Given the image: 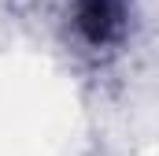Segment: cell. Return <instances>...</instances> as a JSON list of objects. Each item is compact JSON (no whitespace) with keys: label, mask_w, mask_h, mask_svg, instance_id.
I'll use <instances>...</instances> for the list:
<instances>
[{"label":"cell","mask_w":159,"mask_h":156,"mask_svg":"<svg viewBox=\"0 0 159 156\" xmlns=\"http://www.w3.org/2000/svg\"><path fill=\"white\" fill-rule=\"evenodd\" d=\"M70 22L89 48H107L126 34V0H70Z\"/></svg>","instance_id":"6da1fadb"}]
</instances>
